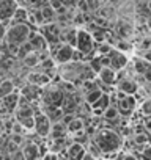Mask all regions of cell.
I'll return each instance as SVG.
<instances>
[{
    "mask_svg": "<svg viewBox=\"0 0 151 160\" xmlns=\"http://www.w3.org/2000/svg\"><path fill=\"white\" fill-rule=\"evenodd\" d=\"M145 8L148 10V13L151 14V0H146V3H145Z\"/></svg>",
    "mask_w": 151,
    "mask_h": 160,
    "instance_id": "cell-35",
    "label": "cell"
},
{
    "mask_svg": "<svg viewBox=\"0 0 151 160\" xmlns=\"http://www.w3.org/2000/svg\"><path fill=\"white\" fill-rule=\"evenodd\" d=\"M120 116H121V112H120L118 104H117V105L107 107V108L104 110V116H102V118H104L106 121H117Z\"/></svg>",
    "mask_w": 151,
    "mask_h": 160,
    "instance_id": "cell-22",
    "label": "cell"
},
{
    "mask_svg": "<svg viewBox=\"0 0 151 160\" xmlns=\"http://www.w3.org/2000/svg\"><path fill=\"white\" fill-rule=\"evenodd\" d=\"M109 58H110V66L113 68V69H117V71H121L123 68H126V64H128V57L124 55V52L123 50H120V49H112V52L109 53Z\"/></svg>",
    "mask_w": 151,
    "mask_h": 160,
    "instance_id": "cell-10",
    "label": "cell"
},
{
    "mask_svg": "<svg viewBox=\"0 0 151 160\" xmlns=\"http://www.w3.org/2000/svg\"><path fill=\"white\" fill-rule=\"evenodd\" d=\"M35 132L38 137L41 138H46L50 135V130H52V119L49 118V115L46 112H38L35 115Z\"/></svg>",
    "mask_w": 151,
    "mask_h": 160,
    "instance_id": "cell-5",
    "label": "cell"
},
{
    "mask_svg": "<svg viewBox=\"0 0 151 160\" xmlns=\"http://www.w3.org/2000/svg\"><path fill=\"white\" fill-rule=\"evenodd\" d=\"M98 16H99V18H107V11H106V8H99Z\"/></svg>",
    "mask_w": 151,
    "mask_h": 160,
    "instance_id": "cell-34",
    "label": "cell"
},
{
    "mask_svg": "<svg viewBox=\"0 0 151 160\" xmlns=\"http://www.w3.org/2000/svg\"><path fill=\"white\" fill-rule=\"evenodd\" d=\"M27 21H29V11L25 8H18L13 16V22H27Z\"/></svg>",
    "mask_w": 151,
    "mask_h": 160,
    "instance_id": "cell-28",
    "label": "cell"
},
{
    "mask_svg": "<svg viewBox=\"0 0 151 160\" xmlns=\"http://www.w3.org/2000/svg\"><path fill=\"white\" fill-rule=\"evenodd\" d=\"M143 127H145V129H146L148 132H151V116H149V118H146V121H145Z\"/></svg>",
    "mask_w": 151,
    "mask_h": 160,
    "instance_id": "cell-33",
    "label": "cell"
},
{
    "mask_svg": "<svg viewBox=\"0 0 151 160\" xmlns=\"http://www.w3.org/2000/svg\"><path fill=\"white\" fill-rule=\"evenodd\" d=\"M14 90H16V87L11 78H2V85H0V94H2V98L11 94Z\"/></svg>",
    "mask_w": 151,
    "mask_h": 160,
    "instance_id": "cell-23",
    "label": "cell"
},
{
    "mask_svg": "<svg viewBox=\"0 0 151 160\" xmlns=\"http://www.w3.org/2000/svg\"><path fill=\"white\" fill-rule=\"evenodd\" d=\"M74 50H76V46L69 44V42H61L57 50L54 52V58L58 64H65V63H69L72 61L74 58Z\"/></svg>",
    "mask_w": 151,
    "mask_h": 160,
    "instance_id": "cell-6",
    "label": "cell"
},
{
    "mask_svg": "<svg viewBox=\"0 0 151 160\" xmlns=\"http://www.w3.org/2000/svg\"><path fill=\"white\" fill-rule=\"evenodd\" d=\"M50 75H47V72H32L27 77V82L36 85V87H46L50 83Z\"/></svg>",
    "mask_w": 151,
    "mask_h": 160,
    "instance_id": "cell-15",
    "label": "cell"
},
{
    "mask_svg": "<svg viewBox=\"0 0 151 160\" xmlns=\"http://www.w3.org/2000/svg\"><path fill=\"white\" fill-rule=\"evenodd\" d=\"M101 82L106 85H115L118 82V77H117V69H113L112 66H104L99 72H98Z\"/></svg>",
    "mask_w": 151,
    "mask_h": 160,
    "instance_id": "cell-12",
    "label": "cell"
},
{
    "mask_svg": "<svg viewBox=\"0 0 151 160\" xmlns=\"http://www.w3.org/2000/svg\"><path fill=\"white\" fill-rule=\"evenodd\" d=\"M95 38H93V33L87 32V30H79L77 32V41H76V47L81 49L82 52H85L87 55L95 49Z\"/></svg>",
    "mask_w": 151,
    "mask_h": 160,
    "instance_id": "cell-7",
    "label": "cell"
},
{
    "mask_svg": "<svg viewBox=\"0 0 151 160\" xmlns=\"http://www.w3.org/2000/svg\"><path fill=\"white\" fill-rule=\"evenodd\" d=\"M32 32L33 30L29 22H13L11 25H8L7 35L2 41H7V42L16 44V46H22L24 42H27L30 39Z\"/></svg>",
    "mask_w": 151,
    "mask_h": 160,
    "instance_id": "cell-2",
    "label": "cell"
},
{
    "mask_svg": "<svg viewBox=\"0 0 151 160\" xmlns=\"http://www.w3.org/2000/svg\"><path fill=\"white\" fill-rule=\"evenodd\" d=\"M140 155L145 157V158H151V141L142 148V154H140Z\"/></svg>",
    "mask_w": 151,
    "mask_h": 160,
    "instance_id": "cell-31",
    "label": "cell"
},
{
    "mask_svg": "<svg viewBox=\"0 0 151 160\" xmlns=\"http://www.w3.org/2000/svg\"><path fill=\"white\" fill-rule=\"evenodd\" d=\"M43 61V57H41V52L39 50H30L24 58H22V63L29 68H35V66H39Z\"/></svg>",
    "mask_w": 151,
    "mask_h": 160,
    "instance_id": "cell-18",
    "label": "cell"
},
{
    "mask_svg": "<svg viewBox=\"0 0 151 160\" xmlns=\"http://www.w3.org/2000/svg\"><path fill=\"white\" fill-rule=\"evenodd\" d=\"M117 104H118V108L123 116H131L134 113V110L137 108V99L134 94H126L124 98L118 99Z\"/></svg>",
    "mask_w": 151,
    "mask_h": 160,
    "instance_id": "cell-9",
    "label": "cell"
},
{
    "mask_svg": "<svg viewBox=\"0 0 151 160\" xmlns=\"http://www.w3.org/2000/svg\"><path fill=\"white\" fill-rule=\"evenodd\" d=\"M104 94V91H102V88L101 87H98V88H93V90H90V91H85V104H88V105H95L99 99H101V96Z\"/></svg>",
    "mask_w": 151,
    "mask_h": 160,
    "instance_id": "cell-19",
    "label": "cell"
},
{
    "mask_svg": "<svg viewBox=\"0 0 151 160\" xmlns=\"http://www.w3.org/2000/svg\"><path fill=\"white\" fill-rule=\"evenodd\" d=\"M30 44L33 46L35 50H39V52H47L49 49V42L46 39V36L41 33V32H32L30 35Z\"/></svg>",
    "mask_w": 151,
    "mask_h": 160,
    "instance_id": "cell-11",
    "label": "cell"
},
{
    "mask_svg": "<svg viewBox=\"0 0 151 160\" xmlns=\"http://www.w3.org/2000/svg\"><path fill=\"white\" fill-rule=\"evenodd\" d=\"M43 96H44L46 105L49 104V105H60V107H61L66 93H65V90L60 88L58 85L49 83V85H46V88H44V91H43Z\"/></svg>",
    "mask_w": 151,
    "mask_h": 160,
    "instance_id": "cell-3",
    "label": "cell"
},
{
    "mask_svg": "<svg viewBox=\"0 0 151 160\" xmlns=\"http://www.w3.org/2000/svg\"><path fill=\"white\" fill-rule=\"evenodd\" d=\"M16 0H2V21H13V16L18 10Z\"/></svg>",
    "mask_w": 151,
    "mask_h": 160,
    "instance_id": "cell-14",
    "label": "cell"
},
{
    "mask_svg": "<svg viewBox=\"0 0 151 160\" xmlns=\"http://www.w3.org/2000/svg\"><path fill=\"white\" fill-rule=\"evenodd\" d=\"M112 49H113V47H112L109 42H106V41H104V42H99L98 53H99V55H109V53L112 52Z\"/></svg>",
    "mask_w": 151,
    "mask_h": 160,
    "instance_id": "cell-29",
    "label": "cell"
},
{
    "mask_svg": "<svg viewBox=\"0 0 151 160\" xmlns=\"http://www.w3.org/2000/svg\"><path fill=\"white\" fill-rule=\"evenodd\" d=\"M117 32H118V35L121 38H128V36L132 35V27L129 24H126V22H120L118 27H117Z\"/></svg>",
    "mask_w": 151,
    "mask_h": 160,
    "instance_id": "cell-27",
    "label": "cell"
},
{
    "mask_svg": "<svg viewBox=\"0 0 151 160\" xmlns=\"http://www.w3.org/2000/svg\"><path fill=\"white\" fill-rule=\"evenodd\" d=\"M149 137H151V132H149Z\"/></svg>",
    "mask_w": 151,
    "mask_h": 160,
    "instance_id": "cell-37",
    "label": "cell"
},
{
    "mask_svg": "<svg viewBox=\"0 0 151 160\" xmlns=\"http://www.w3.org/2000/svg\"><path fill=\"white\" fill-rule=\"evenodd\" d=\"M146 24H148V28H149V32H151V21H149V22H146Z\"/></svg>",
    "mask_w": 151,
    "mask_h": 160,
    "instance_id": "cell-36",
    "label": "cell"
},
{
    "mask_svg": "<svg viewBox=\"0 0 151 160\" xmlns=\"http://www.w3.org/2000/svg\"><path fill=\"white\" fill-rule=\"evenodd\" d=\"M21 149H22V154H24V160H32V158L41 157V148L33 141H25Z\"/></svg>",
    "mask_w": 151,
    "mask_h": 160,
    "instance_id": "cell-13",
    "label": "cell"
},
{
    "mask_svg": "<svg viewBox=\"0 0 151 160\" xmlns=\"http://www.w3.org/2000/svg\"><path fill=\"white\" fill-rule=\"evenodd\" d=\"M132 141H134V144H137L138 148H143L145 144H148V143L151 141V137H149V135H146V133H142V132H137V133L134 135V138H132Z\"/></svg>",
    "mask_w": 151,
    "mask_h": 160,
    "instance_id": "cell-25",
    "label": "cell"
},
{
    "mask_svg": "<svg viewBox=\"0 0 151 160\" xmlns=\"http://www.w3.org/2000/svg\"><path fill=\"white\" fill-rule=\"evenodd\" d=\"M117 88L121 90L126 94H135L137 90H138V85L134 82V80H131L129 77H126V78L118 80V82H117Z\"/></svg>",
    "mask_w": 151,
    "mask_h": 160,
    "instance_id": "cell-16",
    "label": "cell"
},
{
    "mask_svg": "<svg viewBox=\"0 0 151 160\" xmlns=\"http://www.w3.org/2000/svg\"><path fill=\"white\" fill-rule=\"evenodd\" d=\"M82 130H85V121H84V118H77V116H76L68 124V132L69 133H77V132H82Z\"/></svg>",
    "mask_w": 151,
    "mask_h": 160,
    "instance_id": "cell-21",
    "label": "cell"
},
{
    "mask_svg": "<svg viewBox=\"0 0 151 160\" xmlns=\"http://www.w3.org/2000/svg\"><path fill=\"white\" fill-rule=\"evenodd\" d=\"M93 141L98 144V148L102 151V154H113L118 149H121V137L113 129H99L93 135Z\"/></svg>",
    "mask_w": 151,
    "mask_h": 160,
    "instance_id": "cell-1",
    "label": "cell"
},
{
    "mask_svg": "<svg viewBox=\"0 0 151 160\" xmlns=\"http://www.w3.org/2000/svg\"><path fill=\"white\" fill-rule=\"evenodd\" d=\"M76 7H77V10L82 11V13H87L88 10H91L87 0H77V5H76Z\"/></svg>",
    "mask_w": 151,
    "mask_h": 160,
    "instance_id": "cell-30",
    "label": "cell"
},
{
    "mask_svg": "<svg viewBox=\"0 0 151 160\" xmlns=\"http://www.w3.org/2000/svg\"><path fill=\"white\" fill-rule=\"evenodd\" d=\"M112 105V98H110V94H107V93H104L102 96H101V99L91 107V108H99V110H106L107 107H110Z\"/></svg>",
    "mask_w": 151,
    "mask_h": 160,
    "instance_id": "cell-24",
    "label": "cell"
},
{
    "mask_svg": "<svg viewBox=\"0 0 151 160\" xmlns=\"http://www.w3.org/2000/svg\"><path fill=\"white\" fill-rule=\"evenodd\" d=\"M21 99H22V94L21 93H11L8 96H3L2 98V115H10L13 112H16V108L19 107L21 104Z\"/></svg>",
    "mask_w": 151,
    "mask_h": 160,
    "instance_id": "cell-8",
    "label": "cell"
},
{
    "mask_svg": "<svg viewBox=\"0 0 151 160\" xmlns=\"http://www.w3.org/2000/svg\"><path fill=\"white\" fill-rule=\"evenodd\" d=\"M138 113H140L143 118H149V116H151V98L145 99V101L140 104V107H138Z\"/></svg>",
    "mask_w": 151,
    "mask_h": 160,
    "instance_id": "cell-26",
    "label": "cell"
},
{
    "mask_svg": "<svg viewBox=\"0 0 151 160\" xmlns=\"http://www.w3.org/2000/svg\"><path fill=\"white\" fill-rule=\"evenodd\" d=\"M61 108L65 110V113H76V110H77V99L72 98V94H66L63 99Z\"/></svg>",
    "mask_w": 151,
    "mask_h": 160,
    "instance_id": "cell-20",
    "label": "cell"
},
{
    "mask_svg": "<svg viewBox=\"0 0 151 160\" xmlns=\"http://www.w3.org/2000/svg\"><path fill=\"white\" fill-rule=\"evenodd\" d=\"M39 32L46 36L47 42H49V47H52L54 44H60L61 39H60V35H61V30H60V25L57 22H46L43 24L41 27H38Z\"/></svg>",
    "mask_w": 151,
    "mask_h": 160,
    "instance_id": "cell-4",
    "label": "cell"
},
{
    "mask_svg": "<svg viewBox=\"0 0 151 160\" xmlns=\"http://www.w3.org/2000/svg\"><path fill=\"white\" fill-rule=\"evenodd\" d=\"M142 75H143V80H145L146 83H151V68H148Z\"/></svg>",
    "mask_w": 151,
    "mask_h": 160,
    "instance_id": "cell-32",
    "label": "cell"
},
{
    "mask_svg": "<svg viewBox=\"0 0 151 160\" xmlns=\"http://www.w3.org/2000/svg\"><path fill=\"white\" fill-rule=\"evenodd\" d=\"M85 151H87V148H84V144L81 141H74L72 144L68 146L66 154H68L69 158H82L84 154H85Z\"/></svg>",
    "mask_w": 151,
    "mask_h": 160,
    "instance_id": "cell-17",
    "label": "cell"
}]
</instances>
